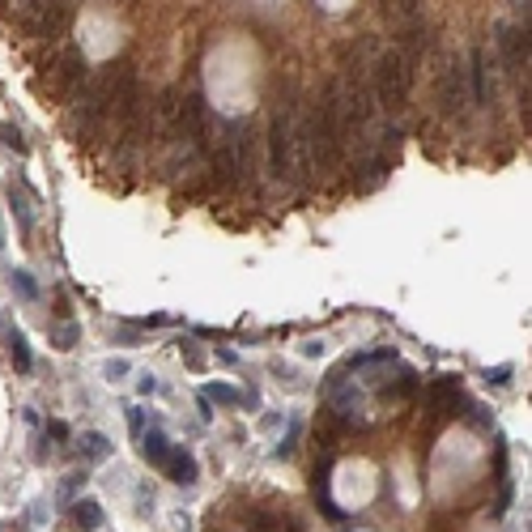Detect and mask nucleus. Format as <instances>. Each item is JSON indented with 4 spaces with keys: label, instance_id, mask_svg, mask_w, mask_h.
Returning a JSON list of instances; mask_svg holds the SVG:
<instances>
[{
    "label": "nucleus",
    "instance_id": "obj_1",
    "mask_svg": "<svg viewBox=\"0 0 532 532\" xmlns=\"http://www.w3.org/2000/svg\"><path fill=\"white\" fill-rule=\"evenodd\" d=\"M413 60L400 56L397 47H388L383 43L380 56H375V64H371V94H375V102H380L388 115H400L405 111V102H409V90H413Z\"/></svg>",
    "mask_w": 532,
    "mask_h": 532
},
{
    "label": "nucleus",
    "instance_id": "obj_2",
    "mask_svg": "<svg viewBox=\"0 0 532 532\" xmlns=\"http://www.w3.org/2000/svg\"><path fill=\"white\" fill-rule=\"evenodd\" d=\"M86 77H90V64H86V52L77 43H56L47 52V60L38 64V86L52 98H64V102L81 90Z\"/></svg>",
    "mask_w": 532,
    "mask_h": 532
},
{
    "label": "nucleus",
    "instance_id": "obj_3",
    "mask_svg": "<svg viewBox=\"0 0 532 532\" xmlns=\"http://www.w3.org/2000/svg\"><path fill=\"white\" fill-rule=\"evenodd\" d=\"M435 102L438 111L447 119H464L473 111V94H469V73H464V60L460 56H447L443 69H438V81H435Z\"/></svg>",
    "mask_w": 532,
    "mask_h": 532
},
{
    "label": "nucleus",
    "instance_id": "obj_4",
    "mask_svg": "<svg viewBox=\"0 0 532 532\" xmlns=\"http://www.w3.org/2000/svg\"><path fill=\"white\" fill-rule=\"evenodd\" d=\"M73 9H77L73 0H35V4H30V9L18 18V26L30 38H47V43H56V38L69 30Z\"/></svg>",
    "mask_w": 532,
    "mask_h": 532
},
{
    "label": "nucleus",
    "instance_id": "obj_5",
    "mask_svg": "<svg viewBox=\"0 0 532 532\" xmlns=\"http://www.w3.org/2000/svg\"><path fill=\"white\" fill-rule=\"evenodd\" d=\"M495 60L498 73L507 77H528V18L503 21L495 30Z\"/></svg>",
    "mask_w": 532,
    "mask_h": 532
},
{
    "label": "nucleus",
    "instance_id": "obj_6",
    "mask_svg": "<svg viewBox=\"0 0 532 532\" xmlns=\"http://www.w3.org/2000/svg\"><path fill=\"white\" fill-rule=\"evenodd\" d=\"M464 73H469V94L473 107H490L498 94V60L490 47H473V56L464 60Z\"/></svg>",
    "mask_w": 532,
    "mask_h": 532
},
{
    "label": "nucleus",
    "instance_id": "obj_7",
    "mask_svg": "<svg viewBox=\"0 0 532 532\" xmlns=\"http://www.w3.org/2000/svg\"><path fill=\"white\" fill-rule=\"evenodd\" d=\"M366 383H375V397H380L383 405H405V400L418 397L422 375L413 366H405V362H397V371L388 375V362H383V371L380 375H366Z\"/></svg>",
    "mask_w": 532,
    "mask_h": 532
},
{
    "label": "nucleus",
    "instance_id": "obj_8",
    "mask_svg": "<svg viewBox=\"0 0 532 532\" xmlns=\"http://www.w3.org/2000/svg\"><path fill=\"white\" fill-rule=\"evenodd\" d=\"M464 405H469V397H464L456 375H435L426 383V409L435 418H464Z\"/></svg>",
    "mask_w": 532,
    "mask_h": 532
},
{
    "label": "nucleus",
    "instance_id": "obj_9",
    "mask_svg": "<svg viewBox=\"0 0 532 532\" xmlns=\"http://www.w3.org/2000/svg\"><path fill=\"white\" fill-rule=\"evenodd\" d=\"M171 452H175V443L162 435V430H145V435H141V456H145L150 469L162 473V469H167V460H171Z\"/></svg>",
    "mask_w": 532,
    "mask_h": 532
},
{
    "label": "nucleus",
    "instance_id": "obj_10",
    "mask_svg": "<svg viewBox=\"0 0 532 532\" xmlns=\"http://www.w3.org/2000/svg\"><path fill=\"white\" fill-rule=\"evenodd\" d=\"M201 400L205 405H226V409H239V405H256V392H239V388H230V383H205L201 388Z\"/></svg>",
    "mask_w": 532,
    "mask_h": 532
},
{
    "label": "nucleus",
    "instance_id": "obj_11",
    "mask_svg": "<svg viewBox=\"0 0 532 532\" xmlns=\"http://www.w3.org/2000/svg\"><path fill=\"white\" fill-rule=\"evenodd\" d=\"M69 524H73L77 532L102 528V507H98L94 498H77V503H69Z\"/></svg>",
    "mask_w": 532,
    "mask_h": 532
},
{
    "label": "nucleus",
    "instance_id": "obj_12",
    "mask_svg": "<svg viewBox=\"0 0 532 532\" xmlns=\"http://www.w3.org/2000/svg\"><path fill=\"white\" fill-rule=\"evenodd\" d=\"M162 473L171 477L175 486H196V477H201V469H196V460H192V452H184V447H175L171 460H167V469Z\"/></svg>",
    "mask_w": 532,
    "mask_h": 532
},
{
    "label": "nucleus",
    "instance_id": "obj_13",
    "mask_svg": "<svg viewBox=\"0 0 532 532\" xmlns=\"http://www.w3.org/2000/svg\"><path fill=\"white\" fill-rule=\"evenodd\" d=\"M77 456L86 460V464H98V460L111 456V443H107V435H98V430H86V435H77Z\"/></svg>",
    "mask_w": 532,
    "mask_h": 532
},
{
    "label": "nucleus",
    "instance_id": "obj_14",
    "mask_svg": "<svg viewBox=\"0 0 532 532\" xmlns=\"http://www.w3.org/2000/svg\"><path fill=\"white\" fill-rule=\"evenodd\" d=\"M4 345H9V354H13V366H18L21 375H30V371H35V354H30V345H26V337H21L18 328L4 332Z\"/></svg>",
    "mask_w": 532,
    "mask_h": 532
},
{
    "label": "nucleus",
    "instance_id": "obj_15",
    "mask_svg": "<svg viewBox=\"0 0 532 532\" xmlns=\"http://www.w3.org/2000/svg\"><path fill=\"white\" fill-rule=\"evenodd\" d=\"M248 532H282V512L251 507V512H248Z\"/></svg>",
    "mask_w": 532,
    "mask_h": 532
},
{
    "label": "nucleus",
    "instance_id": "obj_16",
    "mask_svg": "<svg viewBox=\"0 0 532 532\" xmlns=\"http://www.w3.org/2000/svg\"><path fill=\"white\" fill-rule=\"evenodd\" d=\"M9 285H13V294H18L21 303H38V285L26 268H13V273H9Z\"/></svg>",
    "mask_w": 532,
    "mask_h": 532
},
{
    "label": "nucleus",
    "instance_id": "obj_17",
    "mask_svg": "<svg viewBox=\"0 0 532 532\" xmlns=\"http://www.w3.org/2000/svg\"><path fill=\"white\" fill-rule=\"evenodd\" d=\"M9 205H13V217H18V226L30 234V230H35V213H30V201H26L21 192H13V196H9Z\"/></svg>",
    "mask_w": 532,
    "mask_h": 532
},
{
    "label": "nucleus",
    "instance_id": "obj_18",
    "mask_svg": "<svg viewBox=\"0 0 532 532\" xmlns=\"http://www.w3.org/2000/svg\"><path fill=\"white\" fill-rule=\"evenodd\" d=\"M0 145H4V150H13V153H26V150H30L18 124H0Z\"/></svg>",
    "mask_w": 532,
    "mask_h": 532
},
{
    "label": "nucleus",
    "instance_id": "obj_19",
    "mask_svg": "<svg viewBox=\"0 0 532 532\" xmlns=\"http://www.w3.org/2000/svg\"><path fill=\"white\" fill-rule=\"evenodd\" d=\"M86 481H90V477H86V469H81V473L64 477V486H60V503H73L77 490H86Z\"/></svg>",
    "mask_w": 532,
    "mask_h": 532
},
{
    "label": "nucleus",
    "instance_id": "obj_20",
    "mask_svg": "<svg viewBox=\"0 0 532 532\" xmlns=\"http://www.w3.org/2000/svg\"><path fill=\"white\" fill-rule=\"evenodd\" d=\"M495 481L498 486L512 481V477H507V438H495Z\"/></svg>",
    "mask_w": 532,
    "mask_h": 532
},
{
    "label": "nucleus",
    "instance_id": "obj_21",
    "mask_svg": "<svg viewBox=\"0 0 532 532\" xmlns=\"http://www.w3.org/2000/svg\"><path fill=\"white\" fill-rule=\"evenodd\" d=\"M299 435H303V426H299V422H290V435L282 438V447H277V452H273V456H294V447H299Z\"/></svg>",
    "mask_w": 532,
    "mask_h": 532
},
{
    "label": "nucleus",
    "instance_id": "obj_22",
    "mask_svg": "<svg viewBox=\"0 0 532 532\" xmlns=\"http://www.w3.org/2000/svg\"><path fill=\"white\" fill-rule=\"evenodd\" d=\"M56 345H60V349H73V345H77V323H64V328H56Z\"/></svg>",
    "mask_w": 532,
    "mask_h": 532
},
{
    "label": "nucleus",
    "instance_id": "obj_23",
    "mask_svg": "<svg viewBox=\"0 0 532 532\" xmlns=\"http://www.w3.org/2000/svg\"><path fill=\"white\" fill-rule=\"evenodd\" d=\"M486 383H495V388H507V383H512V366H495V371H486Z\"/></svg>",
    "mask_w": 532,
    "mask_h": 532
},
{
    "label": "nucleus",
    "instance_id": "obj_24",
    "mask_svg": "<svg viewBox=\"0 0 532 532\" xmlns=\"http://www.w3.org/2000/svg\"><path fill=\"white\" fill-rule=\"evenodd\" d=\"M128 426H133V435H136V438L145 435V409H136V405H128Z\"/></svg>",
    "mask_w": 532,
    "mask_h": 532
},
{
    "label": "nucleus",
    "instance_id": "obj_25",
    "mask_svg": "<svg viewBox=\"0 0 532 532\" xmlns=\"http://www.w3.org/2000/svg\"><path fill=\"white\" fill-rule=\"evenodd\" d=\"M282 532H307V528H303V520H299L294 512H282Z\"/></svg>",
    "mask_w": 532,
    "mask_h": 532
},
{
    "label": "nucleus",
    "instance_id": "obj_26",
    "mask_svg": "<svg viewBox=\"0 0 532 532\" xmlns=\"http://www.w3.org/2000/svg\"><path fill=\"white\" fill-rule=\"evenodd\" d=\"M107 375H111V380H119V375H128V362L119 358V362H107Z\"/></svg>",
    "mask_w": 532,
    "mask_h": 532
},
{
    "label": "nucleus",
    "instance_id": "obj_27",
    "mask_svg": "<svg viewBox=\"0 0 532 532\" xmlns=\"http://www.w3.org/2000/svg\"><path fill=\"white\" fill-rule=\"evenodd\" d=\"M260 426H265V430H277V426H282V418H277V413H268V418H260Z\"/></svg>",
    "mask_w": 532,
    "mask_h": 532
},
{
    "label": "nucleus",
    "instance_id": "obj_28",
    "mask_svg": "<svg viewBox=\"0 0 532 532\" xmlns=\"http://www.w3.org/2000/svg\"><path fill=\"white\" fill-rule=\"evenodd\" d=\"M0 248H4V222H0Z\"/></svg>",
    "mask_w": 532,
    "mask_h": 532
},
{
    "label": "nucleus",
    "instance_id": "obj_29",
    "mask_svg": "<svg viewBox=\"0 0 532 532\" xmlns=\"http://www.w3.org/2000/svg\"><path fill=\"white\" fill-rule=\"evenodd\" d=\"M0 532H4V528H0Z\"/></svg>",
    "mask_w": 532,
    "mask_h": 532
}]
</instances>
